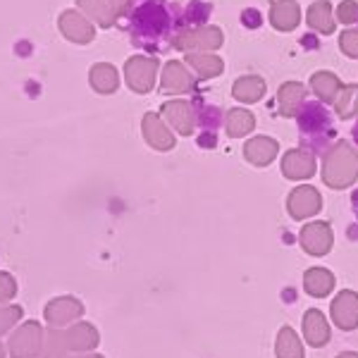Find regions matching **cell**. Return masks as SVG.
Masks as SVG:
<instances>
[{"label":"cell","instance_id":"cell-22","mask_svg":"<svg viewBox=\"0 0 358 358\" xmlns=\"http://www.w3.org/2000/svg\"><path fill=\"white\" fill-rule=\"evenodd\" d=\"M342 86H344L342 79L334 72H327V69H317V72H313V77H310V91L317 96V101H320L322 106L337 101Z\"/></svg>","mask_w":358,"mask_h":358},{"label":"cell","instance_id":"cell-19","mask_svg":"<svg viewBox=\"0 0 358 358\" xmlns=\"http://www.w3.org/2000/svg\"><path fill=\"white\" fill-rule=\"evenodd\" d=\"M277 153H280V143L273 136H253L244 143V158L256 167L270 165Z\"/></svg>","mask_w":358,"mask_h":358},{"label":"cell","instance_id":"cell-14","mask_svg":"<svg viewBox=\"0 0 358 358\" xmlns=\"http://www.w3.org/2000/svg\"><path fill=\"white\" fill-rule=\"evenodd\" d=\"M332 322L344 332H351L358 327V294L351 289H344L334 296L330 306Z\"/></svg>","mask_w":358,"mask_h":358},{"label":"cell","instance_id":"cell-8","mask_svg":"<svg viewBox=\"0 0 358 358\" xmlns=\"http://www.w3.org/2000/svg\"><path fill=\"white\" fill-rule=\"evenodd\" d=\"M296 122L303 136H317V134H327L332 129V115L322 106L320 101H306L301 106V110L296 113Z\"/></svg>","mask_w":358,"mask_h":358},{"label":"cell","instance_id":"cell-24","mask_svg":"<svg viewBox=\"0 0 358 358\" xmlns=\"http://www.w3.org/2000/svg\"><path fill=\"white\" fill-rule=\"evenodd\" d=\"M187 65L196 79H215L224 72V62L215 53H187Z\"/></svg>","mask_w":358,"mask_h":358},{"label":"cell","instance_id":"cell-32","mask_svg":"<svg viewBox=\"0 0 358 358\" xmlns=\"http://www.w3.org/2000/svg\"><path fill=\"white\" fill-rule=\"evenodd\" d=\"M69 351L65 346V339H62V330H48L45 332V346L43 354L38 358H67Z\"/></svg>","mask_w":358,"mask_h":358},{"label":"cell","instance_id":"cell-34","mask_svg":"<svg viewBox=\"0 0 358 358\" xmlns=\"http://www.w3.org/2000/svg\"><path fill=\"white\" fill-rule=\"evenodd\" d=\"M210 5L208 3H201V0H192V3L187 5V10H184V22L187 24H194V27H203L206 17L210 15Z\"/></svg>","mask_w":358,"mask_h":358},{"label":"cell","instance_id":"cell-2","mask_svg":"<svg viewBox=\"0 0 358 358\" xmlns=\"http://www.w3.org/2000/svg\"><path fill=\"white\" fill-rule=\"evenodd\" d=\"M224 36L220 27H187L172 36V45L182 53H213L222 45Z\"/></svg>","mask_w":358,"mask_h":358},{"label":"cell","instance_id":"cell-9","mask_svg":"<svg viewBox=\"0 0 358 358\" xmlns=\"http://www.w3.org/2000/svg\"><path fill=\"white\" fill-rule=\"evenodd\" d=\"M160 91L172 96H182V94H192L196 91V77L189 72V67L179 60L165 62L163 74H160Z\"/></svg>","mask_w":358,"mask_h":358},{"label":"cell","instance_id":"cell-41","mask_svg":"<svg viewBox=\"0 0 358 358\" xmlns=\"http://www.w3.org/2000/svg\"><path fill=\"white\" fill-rule=\"evenodd\" d=\"M67 358H103V356L91 351V354H72V356H67Z\"/></svg>","mask_w":358,"mask_h":358},{"label":"cell","instance_id":"cell-43","mask_svg":"<svg viewBox=\"0 0 358 358\" xmlns=\"http://www.w3.org/2000/svg\"><path fill=\"white\" fill-rule=\"evenodd\" d=\"M337 358H358L356 351H344V354H339Z\"/></svg>","mask_w":358,"mask_h":358},{"label":"cell","instance_id":"cell-25","mask_svg":"<svg viewBox=\"0 0 358 358\" xmlns=\"http://www.w3.org/2000/svg\"><path fill=\"white\" fill-rule=\"evenodd\" d=\"M334 275L325 268H310L303 273V289L313 299H325L334 289Z\"/></svg>","mask_w":358,"mask_h":358},{"label":"cell","instance_id":"cell-26","mask_svg":"<svg viewBox=\"0 0 358 358\" xmlns=\"http://www.w3.org/2000/svg\"><path fill=\"white\" fill-rule=\"evenodd\" d=\"M268 86H265V79L258 77V74H246V77H239L232 86V96L239 103H258L265 96Z\"/></svg>","mask_w":358,"mask_h":358},{"label":"cell","instance_id":"cell-13","mask_svg":"<svg viewBox=\"0 0 358 358\" xmlns=\"http://www.w3.org/2000/svg\"><path fill=\"white\" fill-rule=\"evenodd\" d=\"M62 339L69 354H91L101 342V332L91 322H74L67 330H62Z\"/></svg>","mask_w":358,"mask_h":358},{"label":"cell","instance_id":"cell-38","mask_svg":"<svg viewBox=\"0 0 358 358\" xmlns=\"http://www.w3.org/2000/svg\"><path fill=\"white\" fill-rule=\"evenodd\" d=\"M241 24L248 27V29H258L263 24V15L258 13V10H253V8H248L241 13Z\"/></svg>","mask_w":358,"mask_h":358},{"label":"cell","instance_id":"cell-5","mask_svg":"<svg viewBox=\"0 0 358 358\" xmlns=\"http://www.w3.org/2000/svg\"><path fill=\"white\" fill-rule=\"evenodd\" d=\"M158 57H146V55H134L124 62V79L134 94L143 96L148 91H153L155 79H158Z\"/></svg>","mask_w":358,"mask_h":358},{"label":"cell","instance_id":"cell-18","mask_svg":"<svg viewBox=\"0 0 358 358\" xmlns=\"http://www.w3.org/2000/svg\"><path fill=\"white\" fill-rule=\"evenodd\" d=\"M270 24L277 31H294L301 24V5L296 0H273V5H270Z\"/></svg>","mask_w":358,"mask_h":358},{"label":"cell","instance_id":"cell-33","mask_svg":"<svg viewBox=\"0 0 358 358\" xmlns=\"http://www.w3.org/2000/svg\"><path fill=\"white\" fill-rule=\"evenodd\" d=\"M24 308L20 303H0V334H8L20 325Z\"/></svg>","mask_w":358,"mask_h":358},{"label":"cell","instance_id":"cell-23","mask_svg":"<svg viewBox=\"0 0 358 358\" xmlns=\"http://www.w3.org/2000/svg\"><path fill=\"white\" fill-rule=\"evenodd\" d=\"M89 84L96 94H103V96L115 94L120 86V72L110 62H96L89 72Z\"/></svg>","mask_w":358,"mask_h":358},{"label":"cell","instance_id":"cell-28","mask_svg":"<svg viewBox=\"0 0 358 358\" xmlns=\"http://www.w3.org/2000/svg\"><path fill=\"white\" fill-rule=\"evenodd\" d=\"M275 354H277V358H306L303 344H301V339H299V334L294 332V327L285 325L280 332H277Z\"/></svg>","mask_w":358,"mask_h":358},{"label":"cell","instance_id":"cell-42","mask_svg":"<svg viewBox=\"0 0 358 358\" xmlns=\"http://www.w3.org/2000/svg\"><path fill=\"white\" fill-rule=\"evenodd\" d=\"M301 43L306 45V48H317V41H315V38H308V36H306V38H301Z\"/></svg>","mask_w":358,"mask_h":358},{"label":"cell","instance_id":"cell-40","mask_svg":"<svg viewBox=\"0 0 358 358\" xmlns=\"http://www.w3.org/2000/svg\"><path fill=\"white\" fill-rule=\"evenodd\" d=\"M215 143H217L215 131H203V134L199 136V146L201 148H215Z\"/></svg>","mask_w":358,"mask_h":358},{"label":"cell","instance_id":"cell-39","mask_svg":"<svg viewBox=\"0 0 358 358\" xmlns=\"http://www.w3.org/2000/svg\"><path fill=\"white\" fill-rule=\"evenodd\" d=\"M106 3H108V8L113 10V15H115V17L124 15L127 10L131 8V0H106Z\"/></svg>","mask_w":358,"mask_h":358},{"label":"cell","instance_id":"cell-3","mask_svg":"<svg viewBox=\"0 0 358 358\" xmlns=\"http://www.w3.org/2000/svg\"><path fill=\"white\" fill-rule=\"evenodd\" d=\"M45 346V330L38 320H27L17 325L8 339L10 358H38Z\"/></svg>","mask_w":358,"mask_h":358},{"label":"cell","instance_id":"cell-29","mask_svg":"<svg viewBox=\"0 0 358 358\" xmlns=\"http://www.w3.org/2000/svg\"><path fill=\"white\" fill-rule=\"evenodd\" d=\"M77 5L86 20H94L98 27L108 29L115 24V20H117V17L113 15V10L108 8L106 0H77Z\"/></svg>","mask_w":358,"mask_h":358},{"label":"cell","instance_id":"cell-6","mask_svg":"<svg viewBox=\"0 0 358 358\" xmlns=\"http://www.w3.org/2000/svg\"><path fill=\"white\" fill-rule=\"evenodd\" d=\"M131 27H134L136 36H148V38H160L170 31L172 17L165 13L160 5L148 3L143 8H138L134 17H131Z\"/></svg>","mask_w":358,"mask_h":358},{"label":"cell","instance_id":"cell-20","mask_svg":"<svg viewBox=\"0 0 358 358\" xmlns=\"http://www.w3.org/2000/svg\"><path fill=\"white\" fill-rule=\"evenodd\" d=\"M306 24L313 29L320 36H330L337 29V20H334V10L330 0H315L308 10H306Z\"/></svg>","mask_w":358,"mask_h":358},{"label":"cell","instance_id":"cell-30","mask_svg":"<svg viewBox=\"0 0 358 358\" xmlns=\"http://www.w3.org/2000/svg\"><path fill=\"white\" fill-rule=\"evenodd\" d=\"M332 106L342 120L358 117V84H344L337 96V101H334Z\"/></svg>","mask_w":358,"mask_h":358},{"label":"cell","instance_id":"cell-27","mask_svg":"<svg viewBox=\"0 0 358 358\" xmlns=\"http://www.w3.org/2000/svg\"><path fill=\"white\" fill-rule=\"evenodd\" d=\"M224 129L232 138L248 136L256 129V117H253L251 110H244V108H229L224 113Z\"/></svg>","mask_w":358,"mask_h":358},{"label":"cell","instance_id":"cell-15","mask_svg":"<svg viewBox=\"0 0 358 358\" xmlns=\"http://www.w3.org/2000/svg\"><path fill=\"white\" fill-rule=\"evenodd\" d=\"M317 172L315 155L308 153L306 148H292L282 158V175L292 182H301V179H310Z\"/></svg>","mask_w":358,"mask_h":358},{"label":"cell","instance_id":"cell-11","mask_svg":"<svg viewBox=\"0 0 358 358\" xmlns=\"http://www.w3.org/2000/svg\"><path fill=\"white\" fill-rule=\"evenodd\" d=\"M322 196L315 187H296L287 199V210H289L292 220H308L320 213Z\"/></svg>","mask_w":358,"mask_h":358},{"label":"cell","instance_id":"cell-21","mask_svg":"<svg viewBox=\"0 0 358 358\" xmlns=\"http://www.w3.org/2000/svg\"><path fill=\"white\" fill-rule=\"evenodd\" d=\"M306 103V86L301 82H285L277 91V108L282 117H296Z\"/></svg>","mask_w":358,"mask_h":358},{"label":"cell","instance_id":"cell-17","mask_svg":"<svg viewBox=\"0 0 358 358\" xmlns=\"http://www.w3.org/2000/svg\"><path fill=\"white\" fill-rule=\"evenodd\" d=\"M303 339L313 349H320L330 342V322L322 310L310 308L303 313Z\"/></svg>","mask_w":358,"mask_h":358},{"label":"cell","instance_id":"cell-44","mask_svg":"<svg viewBox=\"0 0 358 358\" xmlns=\"http://www.w3.org/2000/svg\"><path fill=\"white\" fill-rule=\"evenodd\" d=\"M5 354H8V349H5L3 342H0V358H5Z\"/></svg>","mask_w":358,"mask_h":358},{"label":"cell","instance_id":"cell-12","mask_svg":"<svg viewBox=\"0 0 358 358\" xmlns=\"http://www.w3.org/2000/svg\"><path fill=\"white\" fill-rule=\"evenodd\" d=\"M141 131H143V138H146V143L153 148V151H172L177 143L175 138V131L170 129V127L165 124V120L160 117V115L155 113H146L141 120Z\"/></svg>","mask_w":358,"mask_h":358},{"label":"cell","instance_id":"cell-45","mask_svg":"<svg viewBox=\"0 0 358 358\" xmlns=\"http://www.w3.org/2000/svg\"><path fill=\"white\" fill-rule=\"evenodd\" d=\"M354 141L358 143V122H356V127H354Z\"/></svg>","mask_w":358,"mask_h":358},{"label":"cell","instance_id":"cell-36","mask_svg":"<svg viewBox=\"0 0 358 358\" xmlns=\"http://www.w3.org/2000/svg\"><path fill=\"white\" fill-rule=\"evenodd\" d=\"M17 296V280L10 273L0 270V303H10Z\"/></svg>","mask_w":358,"mask_h":358},{"label":"cell","instance_id":"cell-31","mask_svg":"<svg viewBox=\"0 0 358 358\" xmlns=\"http://www.w3.org/2000/svg\"><path fill=\"white\" fill-rule=\"evenodd\" d=\"M196 113V124L203 127V131H215L224 122V115L217 106H206L203 98H196L192 103Z\"/></svg>","mask_w":358,"mask_h":358},{"label":"cell","instance_id":"cell-1","mask_svg":"<svg viewBox=\"0 0 358 358\" xmlns=\"http://www.w3.org/2000/svg\"><path fill=\"white\" fill-rule=\"evenodd\" d=\"M320 175L325 187L342 192L358 182V148L349 141H334L322 155Z\"/></svg>","mask_w":358,"mask_h":358},{"label":"cell","instance_id":"cell-37","mask_svg":"<svg viewBox=\"0 0 358 358\" xmlns=\"http://www.w3.org/2000/svg\"><path fill=\"white\" fill-rule=\"evenodd\" d=\"M334 20H339L342 24H356L358 22V3L356 0H344V3H339Z\"/></svg>","mask_w":358,"mask_h":358},{"label":"cell","instance_id":"cell-4","mask_svg":"<svg viewBox=\"0 0 358 358\" xmlns=\"http://www.w3.org/2000/svg\"><path fill=\"white\" fill-rule=\"evenodd\" d=\"M82 315H84L82 299L69 296V294L50 299L43 308V320L50 330H67L69 325H74V322L82 320Z\"/></svg>","mask_w":358,"mask_h":358},{"label":"cell","instance_id":"cell-35","mask_svg":"<svg viewBox=\"0 0 358 358\" xmlns=\"http://www.w3.org/2000/svg\"><path fill=\"white\" fill-rule=\"evenodd\" d=\"M339 50L351 60H358V29H346L339 34Z\"/></svg>","mask_w":358,"mask_h":358},{"label":"cell","instance_id":"cell-16","mask_svg":"<svg viewBox=\"0 0 358 358\" xmlns=\"http://www.w3.org/2000/svg\"><path fill=\"white\" fill-rule=\"evenodd\" d=\"M57 24H60V31L65 34V38H69L72 43H91L96 36V29L91 24V20H86L77 10H65Z\"/></svg>","mask_w":358,"mask_h":358},{"label":"cell","instance_id":"cell-10","mask_svg":"<svg viewBox=\"0 0 358 358\" xmlns=\"http://www.w3.org/2000/svg\"><path fill=\"white\" fill-rule=\"evenodd\" d=\"M160 117L165 120L167 127H172V129L182 136H192L194 129H196L194 106L189 101H182V98L163 103V108H160Z\"/></svg>","mask_w":358,"mask_h":358},{"label":"cell","instance_id":"cell-7","mask_svg":"<svg viewBox=\"0 0 358 358\" xmlns=\"http://www.w3.org/2000/svg\"><path fill=\"white\" fill-rule=\"evenodd\" d=\"M299 244H301L303 251L313 258L327 256L334 244V232H332L330 222L315 220L310 224H303V229L299 232Z\"/></svg>","mask_w":358,"mask_h":358}]
</instances>
